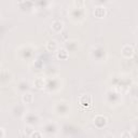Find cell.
I'll use <instances>...</instances> for the list:
<instances>
[{
	"label": "cell",
	"mask_w": 138,
	"mask_h": 138,
	"mask_svg": "<svg viewBox=\"0 0 138 138\" xmlns=\"http://www.w3.org/2000/svg\"><path fill=\"white\" fill-rule=\"evenodd\" d=\"M80 104L83 106H90L92 104V97L90 95H83L80 97Z\"/></svg>",
	"instance_id": "cell-1"
},
{
	"label": "cell",
	"mask_w": 138,
	"mask_h": 138,
	"mask_svg": "<svg viewBox=\"0 0 138 138\" xmlns=\"http://www.w3.org/2000/svg\"><path fill=\"white\" fill-rule=\"evenodd\" d=\"M122 54H123V56H125V57H131V56L134 54L133 47L129 46V45H125L122 49Z\"/></svg>",
	"instance_id": "cell-2"
},
{
	"label": "cell",
	"mask_w": 138,
	"mask_h": 138,
	"mask_svg": "<svg viewBox=\"0 0 138 138\" xmlns=\"http://www.w3.org/2000/svg\"><path fill=\"white\" fill-rule=\"evenodd\" d=\"M105 8H102V7H98V8H96L95 9V11H94V14L96 15L97 17H104V15H105Z\"/></svg>",
	"instance_id": "cell-3"
},
{
	"label": "cell",
	"mask_w": 138,
	"mask_h": 138,
	"mask_svg": "<svg viewBox=\"0 0 138 138\" xmlns=\"http://www.w3.org/2000/svg\"><path fill=\"white\" fill-rule=\"evenodd\" d=\"M52 28H53V30H55L56 32H59L63 28V23H60V22H58V21L54 22L53 25H52Z\"/></svg>",
	"instance_id": "cell-4"
},
{
	"label": "cell",
	"mask_w": 138,
	"mask_h": 138,
	"mask_svg": "<svg viewBox=\"0 0 138 138\" xmlns=\"http://www.w3.org/2000/svg\"><path fill=\"white\" fill-rule=\"evenodd\" d=\"M57 57H58L59 59H66V58L68 57V54H67L66 50H64V49L59 50V51H58V54H57Z\"/></svg>",
	"instance_id": "cell-5"
},
{
	"label": "cell",
	"mask_w": 138,
	"mask_h": 138,
	"mask_svg": "<svg viewBox=\"0 0 138 138\" xmlns=\"http://www.w3.org/2000/svg\"><path fill=\"white\" fill-rule=\"evenodd\" d=\"M47 50H55L56 47H57V43H56L54 40H52V41H49V43H47Z\"/></svg>",
	"instance_id": "cell-6"
},
{
	"label": "cell",
	"mask_w": 138,
	"mask_h": 138,
	"mask_svg": "<svg viewBox=\"0 0 138 138\" xmlns=\"http://www.w3.org/2000/svg\"><path fill=\"white\" fill-rule=\"evenodd\" d=\"M32 95L31 94H25L24 96H23V100L26 102V104H28V102H31L32 101Z\"/></svg>",
	"instance_id": "cell-7"
},
{
	"label": "cell",
	"mask_w": 138,
	"mask_h": 138,
	"mask_svg": "<svg viewBox=\"0 0 138 138\" xmlns=\"http://www.w3.org/2000/svg\"><path fill=\"white\" fill-rule=\"evenodd\" d=\"M34 85H36V88L41 89V88H43V81L41 79H37L34 81Z\"/></svg>",
	"instance_id": "cell-8"
},
{
	"label": "cell",
	"mask_w": 138,
	"mask_h": 138,
	"mask_svg": "<svg viewBox=\"0 0 138 138\" xmlns=\"http://www.w3.org/2000/svg\"><path fill=\"white\" fill-rule=\"evenodd\" d=\"M32 138H34V136L32 135ZM36 138H41L40 135H39V133H36Z\"/></svg>",
	"instance_id": "cell-9"
}]
</instances>
